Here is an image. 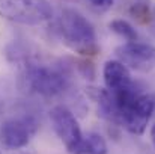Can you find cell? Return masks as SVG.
<instances>
[{
  "instance_id": "1",
  "label": "cell",
  "mask_w": 155,
  "mask_h": 154,
  "mask_svg": "<svg viewBox=\"0 0 155 154\" xmlns=\"http://www.w3.org/2000/svg\"><path fill=\"white\" fill-rule=\"evenodd\" d=\"M111 97L116 109V121L131 135H143L155 110L154 95L140 94L133 86L124 92L111 94Z\"/></svg>"
},
{
  "instance_id": "2",
  "label": "cell",
  "mask_w": 155,
  "mask_h": 154,
  "mask_svg": "<svg viewBox=\"0 0 155 154\" xmlns=\"http://www.w3.org/2000/svg\"><path fill=\"white\" fill-rule=\"evenodd\" d=\"M59 32L63 43L78 54L91 56L98 51L94 26L83 14L75 9L66 8L60 12Z\"/></svg>"
},
{
  "instance_id": "3",
  "label": "cell",
  "mask_w": 155,
  "mask_h": 154,
  "mask_svg": "<svg viewBox=\"0 0 155 154\" xmlns=\"http://www.w3.org/2000/svg\"><path fill=\"white\" fill-rule=\"evenodd\" d=\"M21 80L26 89L42 97H57L69 85V79L62 68L39 60H29L23 67Z\"/></svg>"
},
{
  "instance_id": "4",
  "label": "cell",
  "mask_w": 155,
  "mask_h": 154,
  "mask_svg": "<svg viewBox=\"0 0 155 154\" xmlns=\"http://www.w3.org/2000/svg\"><path fill=\"white\" fill-rule=\"evenodd\" d=\"M0 15L18 24L36 26L51 20L53 8L48 0H0Z\"/></svg>"
},
{
  "instance_id": "5",
  "label": "cell",
  "mask_w": 155,
  "mask_h": 154,
  "mask_svg": "<svg viewBox=\"0 0 155 154\" xmlns=\"http://www.w3.org/2000/svg\"><path fill=\"white\" fill-rule=\"evenodd\" d=\"M50 119L56 135L63 142L68 153L83 154L84 136L74 113L65 106H56L50 110Z\"/></svg>"
},
{
  "instance_id": "6",
  "label": "cell",
  "mask_w": 155,
  "mask_h": 154,
  "mask_svg": "<svg viewBox=\"0 0 155 154\" xmlns=\"http://www.w3.org/2000/svg\"><path fill=\"white\" fill-rule=\"evenodd\" d=\"M38 127V121L32 115H23L6 119L0 127V141L9 150L23 148L36 135Z\"/></svg>"
},
{
  "instance_id": "7",
  "label": "cell",
  "mask_w": 155,
  "mask_h": 154,
  "mask_svg": "<svg viewBox=\"0 0 155 154\" xmlns=\"http://www.w3.org/2000/svg\"><path fill=\"white\" fill-rule=\"evenodd\" d=\"M119 60L137 71H151L155 68V47L143 43H125L116 49Z\"/></svg>"
},
{
  "instance_id": "8",
  "label": "cell",
  "mask_w": 155,
  "mask_h": 154,
  "mask_svg": "<svg viewBox=\"0 0 155 154\" xmlns=\"http://www.w3.org/2000/svg\"><path fill=\"white\" fill-rule=\"evenodd\" d=\"M103 77L110 94H119L134 86L128 67L120 60H107L103 68Z\"/></svg>"
},
{
  "instance_id": "9",
  "label": "cell",
  "mask_w": 155,
  "mask_h": 154,
  "mask_svg": "<svg viewBox=\"0 0 155 154\" xmlns=\"http://www.w3.org/2000/svg\"><path fill=\"white\" fill-rule=\"evenodd\" d=\"M83 154H107L105 139L98 133H89L84 136Z\"/></svg>"
},
{
  "instance_id": "10",
  "label": "cell",
  "mask_w": 155,
  "mask_h": 154,
  "mask_svg": "<svg viewBox=\"0 0 155 154\" xmlns=\"http://www.w3.org/2000/svg\"><path fill=\"white\" fill-rule=\"evenodd\" d=\"M108 26H110V29H111L114 33H117L119 36H122V38L127 39L128 43L137 41V32H136V29H134L128 21L117 18V20H113Z\"/></svg>"
},
{
  "instance_id": "11",
  "label": "cell",
  "mask_w": 155,
  "mask_h": 154,
  "mask_svg": "<svg viewBox=\"0 0 155 154\" xmlns=\"http://www.w3.org/2000/svg\"><path fill=\"white\" fill-rule=\"evenodd\" d=\"M130 12L139 21H142V23L148 21L149 20V0H131Z\"/></svg>"
},
{
  "instance_id": "12",
  "label": "cell",
  "mask_w": 155,
  "mask_h": 154,
  "mask_svg": "<svg viewBox=\"0 0 155 154\" xmlns=\"http://www.w3.org/2000/svg\"><path fill=\"white\" fill-rule=\"evenodd\" d=\"M94 8H97V9H101V11H107V9H110L111 6H113V3H114V0H87Z\"/></svg>"
},
{
  "instance_id": "13",
  "label": "cell",
  "mask_w": 155,
  "mask_h": 154,
  "mask_svg": "<svg viewBox=\"0 0 155 154\" xmlns=\"http://www.w3.org/2000/svg\"><path fill=\"white\" fill-rule=\"evenodd\" d=\"M151 141H152V145H154V148H155V124L152 125V128H151Z\"/></svg>"
},
{
  "instance_id": "14",
  "label": "cell",
  "mask_w": 155,
  "mask_h": 154,
  "mask_svg": "<svg viewBox=\"0 0 155 154\" xmlns=\"http://www.w3.org/2000/svg\"><path fill=\"white\" fill-rule=\"evenodd\" d=\"M0 154H2V151H0Z\"/></svg>"
}]
</instances>
